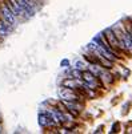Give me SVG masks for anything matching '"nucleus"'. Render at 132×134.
<instances>
[{
    "instance_id": "nucleus-2",
    "label": "nucleus",
    "mask_w": 132,
    "mask_h": 134,
    "mask_svg": "<svg viewBox=\"0 0 132 134\" xmlns=\"http://www.w3.org/2000/svg\"><path fill=\"white\" fill-rule=\"evenodd\" d=\"M59 94L63 98V101H77L79 100V96L75 92V89H71V88H67V86L61 88Z\"/></svg>"
},
{
    "instance_id": "nucleus-5",
    "label": "nucleus",
    "mask_w": 132,
    "mask_h": 134,
    "mask_svg": "<svg viewBox=\"0 0 132 134\" xmlns=\"http://www.w3.org/2000/svg\"><path fill=\"white\" fill-rule=\"evenodd\" d=\"M12 29H13L12 27H9V25H8L7 23L4 21V20L0 17V37H1V39L7 37V36L9 35V32H11Z\"/></svg>"
},
{
    "instance_id": "nucleus-4",
    "label": "nucleus",
    "mask_w": 132,
    "mask_h": 134,
    "mask_svg": "<svg viewBox=\"0 0 132 134\" xmlns=\"http://www.w3.org/2000/svg\"><path fill=\"white\" fill-rule=\"evenodd\" d=\"M5 3H7V5L11 8V11H12L18 17H26V16H27L26 12H24V9L18 4L16 0H5Z\"/></svg>"
},
{
    "instance_id": "nucleus-3",
    "label": "nucleus",
    "mask_w": 132,
    "mask_h": 134,
    "mask_svg": "<svg viewBox=\"0 0 132 134\" xmlns=\"http://www.w3.org/2000/svg\"><path fill=\"white\" fill-rule=\"evenodd\" d=\"M104 36H105L107 41L109 42V45H111V47L116 50V52H119V50H120V48H119V40H117L115 32L112 31V28H108V29L104 31Z\"/></svg>"
},
{
    "instance_id": "nucleus-7",
    "label": "nucleus",
    "mask_w": 132,
    "mask_h": 134,
    "mask_svg": "<svg viewBox=\"0 0 132 134\" xmlns=\"http://www.w3.org/2000/svg\"><path fill=\"white\" fill-rule=\"evenodd\" d=\"M75 67H76V69H79V70H83L84 68H85V65H84V62H81V61H76V64H75Z\"/></svg>"
},
{
    "instance_id": "nucleus-8",
    "label": "nucleus",
    "mask_w": 132,
    "mask_h": 134,
    "mask_svg": "<svg viewBox=\"0 0 132 134\" xmlns=\"http://www.w3.org/2000/svg\"><path fill=\"white\" fill-rule=\"evenodd\" d=\"M61 67H63V68L69 67V61H68V60H63V61H61Z\"/></svg>"
},
{
    "instance_id": "nucleus-1",
    "label": "nucleus",
    "mask_w": 132,
    "mask_h": 134,
    "mask_svg": "<svg viewBox=\"0 0 132 134\" xmlns=\"http://www.w3.org/2000/svg\"><path fill=\"white\" fill-rule=\"evenodd\" d=\"M0 17H1L8 25H9V27H12V28L18 25V19L19 17L11 11V8L7 5L5 1L0 4Z\"/></svg>"
},
{
    "instance_id": "nucleus-6",
    "label": "nucleus",
    "mask_w": 132,
    "mask_h": 134,
    "mask_svg": "<svg viewBox=\"0 0 132 134\" xmlns=\"http://www.w3.org/2000/svg\"><path fill=\"white\" fill-rule=\"evenodd\" d=\"M16 1H18V4L20 5V7L23 8V9H24V12H26L27 17H29V16H32L33 13H35V11H33L32 8H31L29 5L27 4V1H26V0H16Z\"/></svg>"
}]
</instances>
